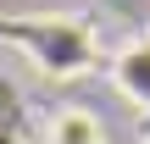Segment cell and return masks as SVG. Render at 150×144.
<instances>
[{
  "instance_id": "cell-1",
  "label": "cell",
  "mask_w": 150,
  "mask_h": 144,
  "mask_svg": "<svg viewBox=\"0 0 150 144\" xmlns=\"http://www.w3.org/2000/svg\"><path fill=\"white\" fill-rule=\"evenodd\" d=\"M106 72H111V83H117V94L150 117V33L128 39V44L111 55V67H106Z\"/></svg>"
},
{
  "instance_id": "cell-2",
  "label": "cell",
  "mask_w": 150,
  "mask_h": 144,
  "mask_svg": "<svg viewBox=\"0 0 150 144\" xmlns=\"http://www.w3.org/2000/svg\"><path fill=\"white\" fill-rule=\"evenodd\" d=\"M50 144H106V122L89 111V105H61L45 128Z\"/></svg>"
},
{
  "instance_id": "cell-3",
  "label": "cell",
  "mask_w": 150,
  "mask_h": 144,
  "mask_svg": "<svg viewBox=\"0 0 150 144\" xmlns=\"http://www.w3.org/2000/svg\"><path fill=\"white\" fill-rule=\"evenodd\" d=\"M145 144H150V133H145Z\"/></svg>"
}]
</instances>
